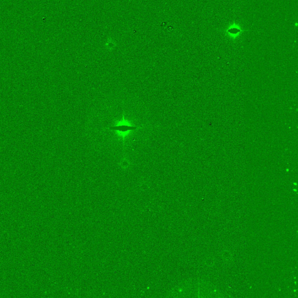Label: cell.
I'll use <instances>...</instances> for the list:
<instances>
[{
  "instance_id": "6da1fadb",
  "label": "cell",
  "mask_w": 298,
  "mask_h": 298,
  "mask_svg": "<svg viewBox=\"0 0 298 298\" xmlns=\"http://www.w3.org/2000/svg\"><path fill=\"white\" fill-rule=\"evenodd\" d=\"M225 35L231 40H236L242 33V29L241 25L236 22L229 24L226 28Z\"/></svg>"
}]
</instances>
